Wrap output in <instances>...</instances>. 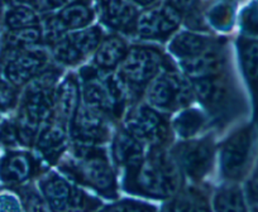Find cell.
<instances>
[{
    "instance_id": "38",
    "label": "cell",
    "mask_w": 258,
    "mask_h": 212,
    "mask_svg": "<svg viewBox=\"0 0 258 212\" xmlns=\"http://www.w3.org/2000/svg\"><path fill=\"white\" fill-rule=\"evenodd\" d=\"M23 208L18 197L11 193H0V211H19Z\"/></svg>"
},
{
    "instance_id": "13",
    "label": "cell",
    "mask_w": 258,
    "mask_h": 212,
    "mask_svg": "<svg viewBox=\"0 0 258 212\" xmlns=\"http://www.w3.org/2000/svg\"><path fill=\"white\" fill-rule=\"evenodd\" d=\"M103 41V32L99 27L83 28L66 33L52 44V56L62 66H76L89 55L94 53Z\"/></svg>"
},
{
    "instance_id": "1",
    "label": "cell",
    "mask_w": 258,
    "mask_h": 212,
    "mask_svg": "<svg viewBox=\"0 0 258 212\" xmlns=\"http://www.w3.org/2000/svg\"><path fill=\"white\" fill-rule=\"evenodd\" d=\"M141 163L125 172L126 192L155 199L172 198L181 188V169L165 147H150Z\"/></svg>"
},
{
    "instance_id": "28",
    "label": "cell",
    "mask_w": 258,
    "mask_h": 212,
    "mask_svg": "<svg viewBox=\"0 0 258 212\" xmlns=\"http://www.w3.org/2000/svg\"><path fill=\"white\" fill-rule=\"evenodd\" d=\"M204 113L198 109H182L173 120L172 128L183 139L194 137L205 124Z\"/></svg>"
},
{
    "instance_id": "3",
    "label": "cell",
    "mask_w": 258,
    "mask_h": 212,
    "mask_svg": "<svg viewBox=\"0 0 258 212\" xmlns=\"http://www.w3.org/2000/svg\"><path fill=\"white\" fill-rule=\"evenodd\" d=\"M58 168L74 182L89 187L105 198L118 197L115 172L106 152L99 145L75 143L69 154L58 161Z\"/></svg>"
},
{
    "instance_id": "10",
    "label": "cell",
    "mask_w": 258,
    "mask_h": 212,
    "mask_svg": "<svg viewBox=\"0 0 258 212\" xmlns=\"http://www.w3.org/2000/svg\"><path fill=\"white\" fill-rule=\"evenodd\" d=\"M48 66V55L43 49H14L4 47L0 57V73L17 88L27 85Z\"/></svg>"
},
{
    "instance_id": "9",
    "label": "cell",
    "mask_w": 258,
    "mask_h": 212,
    "mask_svg": "<svg viewBox=\"0 0 258 212\" xmlns=\"http://www.w3.org/2000/svg\"><path fill=\"white\" fill-rule=\"evenodd\" d=\"M38 187L52 211H86L100 206V201L73 186L56 172L44 174L39 179Z\"/></svg>"
},
{
    "instance_id": "24",
    "label": "cell",
    "mask_w": 258,
    "mask_h": 212,
    "mask_svg": "<svg viewBox=\"0 0 258 212\" xmlns=\"http://www.w3.org/2000/svg\"><path fill=\"white\" fill-rule=\"evenodd\" d=\"M238 48L243 73L252 92L255 120L258 122V41L242 38L238 42Z\"/></svg>"
},
{
    "instance_id": "18",
    "label": "cell",
    "mask_w": 258,
    "mask_h": 212,
    "mask_svg": "<svg viewBox=\"0 0 258 212\" xmlns=\"http://www.w3.org/2000/svg\"><path fill=\"white\" fill-rule=\"evenodd\" d=\"M98 8L108 28L125 34L135 32L138 12L129 0H98Z\"/></svg>"
},
{
    "instance_id": "2",
    "label": "cell",
    "mask_w": 258,
    "mask_h": 212,
    "mask_svg": "<svg viewBox=\"0 0 258 212\" xmlns=\"http://www.w3.org/2000/svg\"><path fill=\"white\" fill-rule=\"evenodd\" d=\"M59 73V68L48 65L27 83L18 115L14 120L21 145H34L41 128L53 115V93Z\"/></svg>"
},
{
    "instance_id": "33",
    "label": "cell",
    "mask_w": 258,
    "mask_h": 212,
    "mask_svg": "<svg viewBox=\"0 0 258 212\" xmlns=\"http://www.w3.org/2000/svg\"><path fill=\"white\" fill-rule=\"evenodd\" d=\"M18 102V90L0 73V112L14 109Z\"/></svg>"
},
{
    "instance_id": "34",
    "label": "cell",
    "mask_w": 258,
    "mask_h": 212,
    "mask_svg": "<svg viewBox=\"0 0 258 212\" xmlns=\"http://www.w3.org/2000/svg\"><path fill=\"white\" fill-rule=\"evenodd\" d=\"M104 209H110V211H156V207L150 203H146V202L135 201V199H123V201L109 204Z\"/></svg>"
},
{
    "instance_id": "27",
    "label": "cell",
    "mask_w": 258,
    "mask_h": 212,
    "mask_svg": "<svg viewBox=\"0 0 258 212\" xmlns=\"http://www.w3.org/2000/svg\"><path fill=\"white\" fill-rule=\"evenodd\" d=\"M42 43H43V39H42V29L39 26L8 31L4 37V47L6 48H34Z\"/></svg>"
},
{
    "instance_id": "23",
    "label": "cell",
    "mask_w": 258,
    "mask_h": 212,
    "mask_svg": "<svg viewBox=\"0 0 258 212\" xmlns=\"http://www.w3.org/2000/svg\"><path fill=\"white\" fill-rule=\"evenodd\" d=\"M126 42L119 36H109L103 38L94 52L93 66L103 72H113L119 67L128 53Z\"/></svg>"
},
{
    "instance_id": "19",
    "label": "cell",
    "mask_w": 258,
    "mask_h": 212,
    "mask_svg": "<svg viewBox=\"0 0 258 212\" xmlns=\"http://www.w3.org/2000/svg\"><path fill=\"white\" fill-rule=\"evenodd\" d=\"M81 105L80 82L75 75H69L64 80L56 86L53 93V117L62 122L70 123L75 117L76 112Z\"/></svg>"
},
{
    "instance_id": "20",
    "label": "cell",
    "mask_w": 258,
    "mask_h": 212,
    "mask_svg": "<svg viewBox=\"0 0 258 212\" xmlns=\"http://www.w3.org/2000/svg\"><path fill=\"white\" fill-rule=\"evenodd\" d=\"M225 65H227V57H225L224 44L210 49L197 57L180 60L178 63L183 75L190 80L222 72L224 71Z\"/></svg>"
},
{
    "instance_id": "22",
    "label": "cell",
    "mask_w": 258,
    "mask_h": 212,
    "mask_svg": "<svg viewBox=\"0 0 258 212\" xmlns=\"http://www.w3.org/2000/svg\"><path fill=\"white\" fill-rule=\"evenodd\" d=\"M224 42L219 39L202 36L194 32H181L168 44V51L178 60L197 57L205 52L223 46Z\"/></svg>"
},
{
    "instance_id": "17",
    "label": "cell",
    "mask_w": 258,
    "mask_h": 212,
    "mask_svg": "<svg viewBox=\"0 0 258 212\" xmlns=\"http://www.w3.org/2000/svg\"><path fill=\"white\" fill-rule=\"evenodd\" d=\"M69 124L52 115L51 119L39 130L34 147L44 162L56 164L61 159L62 154L69 149Z\"/></svg>"
},
{
    "instance_id": "4",
    "label": "cell",
    "mask_w": 258,
    "mask_h": 212,
    "mask_svg": "<svg viewBox=\"0 0 258 212\" xmlns=\"http://www.w3.org/2000/svg\"><path fill=\"white\" fill-rule=\"evenodd\" d=\"M80 78L83 82L81 98L86 106L110 120H118L123 115L131 100L116 73L103 72L94 66H88L80 70Z\"/></svg>"
},
{
    "instance_id": "26",
    "label": "cell",
    "mask_w": 258,
    "mask_h": 212,
    "mask_svg": "<svg viewBox=\"0 0 258 212\" xmlns=\"http://www.w3.org/2000/svg\"><path fill=\"white\" fill-rule=\"evenodd\" d=\"M57 18L66 31H78L86 28L94 19V12L88 2L81 0L70 3L59 11Z\"/></svg>"
},
{
    "instance_id": "5",
    "label": "cell",
    "mask_w": 258,
    "mask_h": 212,
    "mask_svg": "<svg viewBox=\"0 0 258 212\" xmlns=\"http://www.w3.org/2000/svg\"><path fill=\"white\" fill-rule=\"evenodd\" d=\"M171 67L170 61L156 47L133 46L116 68V76L131 101L141 97L151 81L163 70Z\"/></svg>"
},
{
    "instance_id": "21",
    "label": "cell",
    "mask_w": 258,
    "mask_h": 212,
    "mask_svg": "<svg viewBox=\"0 0 258 212\" xmlns=\"http://www.w3.org/2000/svg\"><path fill=\"white\" fill-rule=\"evenodd\" d=\"M145 144L128 130H118L113 142V158L116 166L125 172L136 168L145 157Z\"/></svg>"
},
{
    "instance_id": "14",
    "label": "cell",
    "mask_w": 258,
    "mask_h": 212,
    "mask_svg": "<svg viewBox=\"0 0 258 212\" xmlns=\"http://www.w3.org/2000/svg\"><path fill=\"white\" fill-rule=\"evenodd\" d=\"M182 13L171 6L163 4L160 8L150 9L138 16L133 33L145 41H167L180 27Z\"/></svg>"
},
{
    "instance_id": "30",
    "label": "cell",
    "mask_w": 258,
    "mask_h": 212,
    "mask_svg": "<svg viewBox=\"0 0 258 212\" xmlns=\"http://www.w3.org/2000/svg\"><path fill=\"white\" fill-rule=\"evenodd\" d=\"M213 202L215 211H244L247 208L242 189L237 186H227L218 189Z\"/></svg>"
},
{
    "instance_id": "12",
    "label": "cell",
    "mask_w": 258,
    "mask_h": 212,
    "mask_svg": "<svg viewBox=\"0 0 258 212\" xmlns=\"http://www.w3.org/2000/svg\"><path fill=\"white\" fill-rule=\"evenodd\" d=\"M214 140L212 137L181 142L173 148L172 154L181 169L191 181H202L210 172L214 159Z\"/></svg>"
},
{
    "instance_id": "16",
    "label": "cell",
    "mask_w": 258,
    "mask_h": 212,
    "mask_svg": "<svg viewBox=\"0 0 258 212\" xmlns=\"http://www.w3.org/2000/svg\"><path fill=\"white\" fill-rule=\"evenodd\" d=\"M41 163L26 150H8L0 161V181L7 187H21L41 173Z\"/></svg>"
},
{
    "instance_id": "15",
    "label": "cell",
    "mask_w": 258,
    "mask_h": 212,
    "mask_svg": "<svg viewBox=\"0 0 258 212\" xmlns=\"http://www.w3.org/2000/svg\"><path fill=\"white\" fill-rule=\"evenodd\" d=\"M110 119L81 103L70 123V139L76 144L100 145L110 138Z\"/></svg>"
},
{
    "instance_id": "25",
    "label": "cell",
    "mask_w": 258,
    "mask_h": 212,
    "mask_svg": "<svg viewBox=\"0 0 258 212\" xmlns=\"http://www.w3.org/2000/svg\"><path fill=\"white\" fill-rule=\"evenodd\" d=\"M163 208L171 211H208L210 204L204 191L197 187H187L178 189L172 201L167 202Z\"/></svg>"
},
{
    "instance_id": "31",
    "label": "cell",
    "mask_w": 258,
    "mask_h": 212,
    "mask_svg": "<svg viewBox=\"0 0 258 212\" xmlns=\"http://www.w3.org/2000/svg\"><path fill=\"white\" fill-rule=\"evenodd\" d=\"M208 22L217 31H229L233 24V9L229 4H218L208 12Z\"/></svg>"
},
{
    "instance_id": "7",
    "label": "cell",
    "mask_w": 258,
    "mask_h": 212,
    "mask_svg": "<svg viewBox=\"0 0 258 212\" xmlns=\"http://www.w3.org/2000/svg\"><path fill=\"white\" fill-rule=\"evenodd\" d=\"M146 90L148 103L167 113L185 109L195 97L190 78L173 67L163 68Z\"/></svg>"
},
{
    "instance_id": "29",
    "label": "cell",
    "mask_w": 258,
    "mask_h": 212,
    "mask_svg": "<svg viewBox=\"0 0 258 212\" xmlns=\"http://www.w3.org/2000/svg\"><path fill=\"white\" fill-rule=\"evenodd\" d=\"M4 24L8 31L39 26V17L36 9L29 6L12 7L4 17Z\"/></svg>"
},
{
    "instance_id": "11",
    "label": "cell",
    "mask_w": 258,
    "mask_h": 212,
    "mask_svg": "<svg viewBox=\"0 0 258 212\" xmlns=\"http://www.w3.org/2000/svg\"><path fill=\"white\" fill-rule=\"evenodd\" d=\"M252 127L233 133L220 147L219 163L222 176L228 181H239L247 172L253 149Z\"/></svg>"
},
{
    "instance_id": "36",
    "label": "cell",
    "mask_w": 258,
    "mask_h": 212,
    "mask_svg": "<svg viewBox=\"0 0 258 212\" xmlns=\"http://www.w3.org/2000/svg\"><path fill=\"white\" fill-rule=\"evenodd\" d=\"M0 144L4 147H14L19 144L14 122H4L0 127Z\"/></svg>"
},
{
    "instance_id": "37",
    "label": "cell",
    "mask_w": 258,
    "mask_h": 212,
    "mask_svg": "<svg viewBox=\"0 0 258 212\" xmlns=\"http://www.w3.org/2000/svg\"><path fill=\"white\" fill-rule=\"evenodd\" d=\"M64 6H68L66 0H33L32 8L36 9L37 12L48 13V12L57 11Z\"/></svg>"
},
{
    "instance_id": "40",
    "label": "cell",
    "mask_w": 258,
    "mask_h": 212,
    "mask_svg": "<svg viewBox=\"0 0 258 212\" xmlns=\"http://www.w3.org/2000/svg\"><path fill=\"white\" fill-rule=\"evenodd\" d=\"M4 3L9 4L11 7H17V6H29L32 7L33 4V0H3Z\"/></svg>"
},
{
    "instance_id": "8",
    "label": "cell",
    "mask_w": 258,
    "mask_h": 212,
    "mask_svg": "<svg viewBox=\"0 0 258 212\" xmlns=\"http://www.w3.org/2000/svg\"><path fill=\"white\" fill-rule=\"evenodd\" d=\"M123 128L150 147H165L172 137L168 120L150 103L133 105L126 113Z\"/></svg>"
},
{
    "instance_id": "6",
    "label": "cell",
    "mask_w": 258,
    "mask_h": 212,
    "mask_svg": "<svg viewBox=\"0 0 258 212\" xmlns=\"http://www.w3.org/2000/svg\"><path fill=\"white\" fill-rule=\"evenodd\" d=\"M191 83L195 97L218 122L230 120L239 110V92L225 70L191 80Z\"/></svg>"
},
{
    "instance_id": "42",
    "label": "cell",
    "mask_w": 258,
    "mask_h": 212,
    "mask_svg": "<svg viewBox=\"0 0 258 212\" xmlns=\"http://www.w3.org/2000/svg\"><path fill=\"white\" fill-rule=\"evenodd\" d=\"M3 3H4L3 0H0V12H2V7H3Z\"/></svg>"
},
{
    "instance_id": "35",
    "label": "cell",
    "mask_w": 258,
    "mask_h": 212,
    "mask_svg": "<svg viewBox=\"0 0 258 212\" xmlns=\"http://www.w3.org/2000/svg\"><path fill=\"white\" fill-rule=\"evenodd\" d=\"M242 28L247 34L258 36V8L254 4L243 12Z\"/></svg>"
},
{
    "instance_id": "39",
    "label": "cell",
    "mask_w": 258,
    "mask_h": 212,
    "mask_svg": "<svg viewBox=\"0 0 258 212\" xmlns=\"http://www.w3.org/2000/svg\"><path fill=\"white\" fill-rule=\"evenodd\" d=\"M248 198L252 202H258V171L248 184Z\"/></svg>"
},
{
    "instance_id": "32",
    "label": "cell",
    "mask_w": 258,
    "mask_h": 212,
    "mask_svg": "<svg viewBox=\"0 0 258 212\" xmlns=\"http://www.w3.org/2000/svg\"><path fill=\"white\" fill-rule=\"evenodd\" d=\"M18 194L24 209H28V211H46V209H49L48 204L44 201L42 193H39L34 187H21L18 189Z\"/></svg>"
},
{
    "instance_id": "41",
    "label": "cell",
    "mask_w": 258,
    "mask_h": 212,
    "mask_svg": "<svg viewBox=\"0 0 258 212\" xmlns=\"http://www.w3.org/2000/svg\"><path fill=\"white\" fill-rule=\"evenodd\" d=\"M136 4H138V6H142V7H148L151 6V4H153L156 2V0H133Z\"/></svg>"
}]
</instances>
